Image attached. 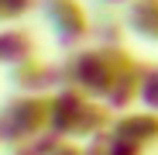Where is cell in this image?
<instances>
[{
	"label": "cell",
	"instance_id": "obj_7",
	"mask_svg": "<svg viewBox=\"0 0 158 155\" xmlns=\"http://www.w3.org/2000/svg\"><path fill=\"white\" fill-rule=\"evenodd\" d=\"M141 103L148 110H158V66L144 69V80H141Z\"/></svg>",
	"mask_w": 158,
	"mask_h": 155
},
{
	"label": "cell",
	"instance_id": "obj_10",
	"mask_svg": "<svg viewBox=\"0 0 158 155\" xmlns=\"http://www.w3.org/2000/svg\"><path fill=\"white\" fill-rule=\"evenodd\" d=\"M103 4H110V7H117V4H131V0H103Z\"/></svg>",
	"mask_w": 158,
	"mask_h": 155
},
{
	"label": "cell",
	"instance_id": "obj_9",
	"mask_svg": "<svg viewBox=\"0 0 158 155\" xmlns=\"http://www.w3.org/2000/svg\"><path fill=\"white\" fill-rule=\"evenodd\" d=\"M52 155H86V152L76 148V145H55V148H52Z\"/></svg>",
	"mask_w": 158,
	"mask_h": 155
},
{
	"label": "cell",
	"instance_id": "obj_5",
	"mask_svg": "<svg viewBox=\"0 0 158 155\" xmlns=\"http://www.w3.org/2000/svg\"><path fill=\"white\" fill-rule=\"evenodd\" d=\"M28 59H35V35L28 28H4L0 31V62L21 66Z\"/></svg>",
	"mask_w": 158,
	"mask_h": 155
},
{
	"label": "cell",
	"instance_id": "obj_6",
	"mask_svg": "<svg viewBox=\"0 0 158 155\" xmlns=\"http://www.w3.org/2000/svg\"><path fill=\"white\" fill-rule=\"evenodd\" d=\"M124 21L138 38L158 41V0H131Z\"/></svg>",
	"mask_w": 158,
	"mask_h": 155
},
{
	"label": "cell",
	"instance_id": "obj_8",
	"mask_svg": "<svg viewBox=\"0 0 158 155\" xmlns=\"http://www.w3.org/2000/svg\"><path fill=\"white\" fill-rule=\"evenodd\" d=\"M31 7H38V0H0V24H10L24 17Z\"/></svg>",
	"mask_w": 158,
	"mask_h": 155
},
{
	"label": "cell",
	"instance_id": "obj_1",
	"mask_svg": "<svg viewBox=\"0 0 158 155\" xmlns=\"http://www.w3.org/2000/svg\"><path fill=\"white\" fill-rule=\"evenodd\" d=\"M45 127H52V100L48 97H17L0 107V138L7 141H31L41 138Z\"/></svg>",
	"mask_w": 158,
	"mask_h": 155
},
{
	"label": "cell",
	"instance_id": "obj_4",
	"mask_svg": "<svg viewBox=\"0 0 158 155\" xmlns=\"http://www.w3.org/2000/svg\"><path fill=\"white\" fill-rule=\"evenodd\" d=\"M110 131L127 141V145H134L138 152L148 148V145H158V114L155 110H141V114H124Z\"/></svg>",
	"mask_w": 158,
	"mask_h": 155
},
{
	"label": "cell",
	"instance_id": "obj_2",
	"mask_svg": "<svg viewBox=\"0 0 158 155\" xmlns=\"http://www.w3.org/2000/svg\"><path fill=\"white\" fill-rule=\"evenodd\" d=\"M107 110L83 93H59L52 100V131L55 135H107Z\"/></svg>",
	"mask_w": 158,
	"mask_h": 155
},
{
	"label": "cell",
	"instance_id": "obj_3",
	"mask_svg": "<svg viewBox=\"0 0 158 155\" xmlns=\"http://www.w3.org/2000/svg\"><path fill=\"white\" fill-rule=\"evenodd\" d=\"M38 14L45 17V24L55 31L62 45H79L93 31L89 14L79 0H38Z\"/></svg>",
	"mask_w": 158,
	"mask_h": 155
}]
</instances>
